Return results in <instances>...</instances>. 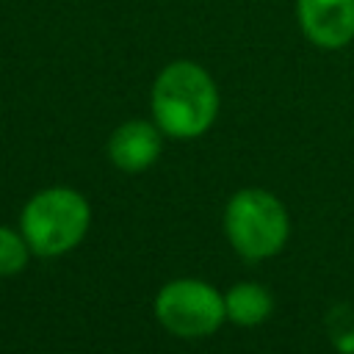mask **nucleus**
<instances>
[{
    "mask_svg": "<svg viewBox=\"0 0 354 354\" xmlns=\"http://www.w3.org/2000/svg\"><path fill=\"white\" fill-rule=\"evenodd\" d=\"M152 122L169 138H199L218 113V88L210 72L194 61L166 64L149 94Z\"/></svg>",
    "mask_w": 354,
    "mask_h": 354,
    "instance_id": "1",
    "label": "nucleus"
},
{
    "mask_svg": "<svg viewBox=\"0 0 354 354\" xmlns=\"http://www.w3.org/2000/svg\"><path fill=\"white\" fill-rule=\"evenodd\" d=\"M30 246L25 241L22 232L11 230V227H3L0 224V277H14L19 274L28 260H30Z\"/></svg>",
    "mask_w": 354,
    "mask_h": 354,
    "instance_id": "8",
    "label": "nucleus"
},
{
    "mask_svg": "<svg viewBox=\"0 0 354 354\" xmlns=\"http://www.w3.org/2000/svg\"><path fill=\"white\" fill-rule=\"evenodd\" d=\"M296 19L321 50H340L354 39V0H296Z\"/></svg>",
    "mask_w": 354,
    "mask_h": 354,
    "instance_id": "5",
    "label": "nucleus"
},
{
    "mask_svg": "<svg viewBox=\"0 0 354 354\" xmlns=\"http://www.w3.org/2000/svg\"><path fill=\"white\" fill-rule=\"evenodd\" d=\"M224 235L246 260H266L282 252L290 221L285 205L266 188H241L224 205Z\"/></svg>",
    "mask_w": 354,
    "mask_h": 354,
    "instance_id": "3",
    "label": "nucleus"
},
{
    "mask_svg": "<svg viewBox=\"0 0 354 354\" xmlns=\"http://www.w3.org/2000/svg\"><path fill=\"white\" fill-rule=\"evenodd\" d=\"M337 315L343 318V326H340L343 337H335V346L343 354H354V313H351V307H337ZM340 332L332 329V335H340Z\"/></svg>",
    "mask_w": 354,
    "mask_h": 354,
    "instance_id": "9",
    "label": "nucleus"
},
{
    "mask_svg": "<svg viewBox=\"0 0 354 354\" xmlns=\"http://www.w3.org/2000/svg\"><path fill=\"white\" fill-rule=\"evenodd\" d=\"M224 310H227V321L238 326H257L271 315L274 296L260 282H235L224 293Z\"/></svg>",
    "mask_w": 354,
    "mask_h": 354,
    "instance_id": "7",
    "label": "nucleus"
},
{
    "mask_svg": "<svg viewBox=\"0 0 354 354\" xmlns=\"http://www.w3.org/2000/svg\"><path fill=\"white\" fill-rule=\"evenodd\" d=\"M163 149V130L155 122L130 119L122 122L108 138V158L119 171H144L149 169Z\"/></svg>",
    "mask_w": 354,
    "mask_h": 354,
    "instance_id": "6",
    "label": "nucleus"
},
{
    "mask_svg": "<svg viewBox=\"0 0 354 354\" xmlns=\"http://www.w3.org/2000/svg\"><path fill=\"white\" fill-rule=\"evenodd\" d=\"M155 318L174 337H207L227 321L224 293L205 279H171L155 296Z\"/></svg>",
    "mask_w": 354,
    "mask_h": 354,
    "instance_id": "4",
    "label": "nucleus"
},
{
    "mask_svg": "<svg viewBox=\"0 0 354 354\" xmlns=\"http://www.w3.org/2000/svg\"><path fill=\"white\" fill-rule=\"evenodd\" d=\"M91 207L75 188L55 185L33 194L19 213V232L39 257H58L72 252L88 232Z\"/></svg>",
    "mask_w": 354,
    "mask_h": 354,
    "instance_id": "2",
    "label": "nucleus"
}]
</instances>
